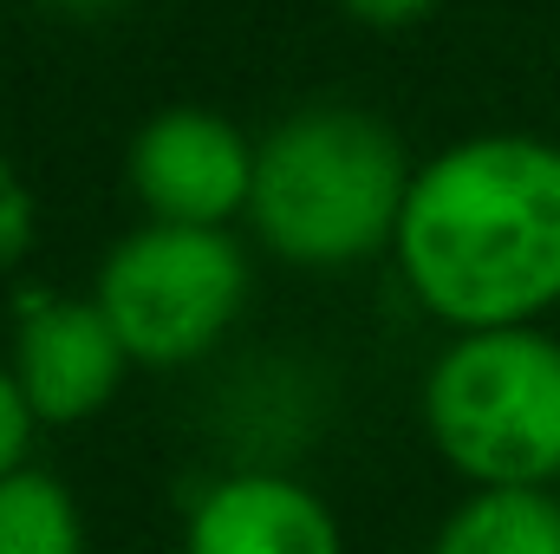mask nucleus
I'll return each mask as SVG.
<instances>
[{
  "label": "nucleus",
  "instance_id": "1",
  "mask_svg": "<svg viewBox=\"0 0 560 554\" xmlns=\"http://www.w3.org/2000/svg\"><path fill=\"white\" fill-rule=\"evenodd\" d=\"M398 275L450 333L535 326L560 307V143L482 131L418 163Z\"/></svg>",
  "mask_w": 560,
  "mask_h": 554
},
{
  "label": "nucleus",
  "instance_id": "2",
  "mask_svg": "<svg viewBox=\"0 0 560 554\" xmlns=\"http://www.w3.org/2000/svg\"><path fill=\"white\" fill-rule=\"evenodd\" d=\"M405 138L359 105H300L255 143L248 229L287 268H359L398 242L411 196Z\"/></svg>",
  "mask_w": 560,
  "mask_h": 554
},
{
  "label": "nucleus",
  "instance_id": "3",
  "mask_svg": "<svg viewBox=\"0 0 560 554\" xmlns=\"http://www.w3.org/2000/svg\"><path fill=\"white\" fill-rule=\"evenodd\" d=\"M423 430L469 483H555L560 476V339L541 326L456 333L423 379Z\"/></svg>",
  "mask_w": 560,
  "mask_h": 554
},
{
  "label": "nucleus",
  "instance_id": "4",
  "mask_svg": "<svg viewBox=\"0 0 560 554\" xmlns=\"http://www.w3.org/2000/svg\"><path fill=\"white\" fill-rule=\"evenodd\" d=\"M92 300L118 326L131 366L202 359L248 307V255L229 229L202 222H143L105 249Z\"/></svg>",
  "mask_w": 560,
  "mask_h": 554
},
{
  "label": "nucleus",
  "instance_id": "5",
  "mask_svg": "<svg viewBox=\"0 0 560 554\" xmlns=\"http://www.w3.org/2000/svg\"><path fill=\"white\" fill-rule=\"evenodd\" d=\"M125 176H131V196L143 203L150 222L229 229L235 216H248L255 138L209 105H170V112L143 118L131 157H125Z\"/></svg>",
  "mask_w": 560,
  "mask_h": 554
},
{
  "label": "nucleus",
  "instance_id": "6",
  "mask_svg": "<svg viewBox=\"0 0 560 554\" xmlns=\"http://www.w3.org/2000/svg\"><path fill=\"white\" fill-rule=\"evenodd\" d=\"M7 366H13L39 424H85L118 399L131 353L92 293L85 300L52 293V300H33L20 313Z\"/></svg>",
  "mask_w": 560,
  "mask_h": 554
},
{
  "label": "nucleus",
  "instance_id": "7",
  "mask_svg": "<svg viewBox=\"0 0 560 554\" xmlns=\"http://www.w3.org/2000/svg\"><path fill=\"white\" fill-rule=\"evenodd\" d=\"M183 554H346V535L319 489L275 470H242L189 509Z\"/></svg>",
  "mask_w": 560,
  "mask_h": 554
},
{
  "label": "nucleus",
  "instance_id": "8",
  "mask_svg": "<svg viewBox=\"0 0 560 554\" xmlns=\"http://www.w3.org/2000/svg\"><path fill=\"white\" fill-rule=\"evenodd\" d=\"M430 554H560V489L548 483H495L469 489Z\"/></svg>",
  "mask_w": 560,
  "mask_h": 554
},
{
  "label": "nucleus",
  "instance_id": "9",
  "mask_svg": "<svg viewBox=\"0 0 560 554\" xmlns=\"http://www.w3.org/2000/svg\"><path fill=\"white\" fill-rule=\"evenodd\" d=\"M0 554H85V516L59 476L33 463L0 476Z\"/></svg>",
  "mask_w": 560,
  "mask_h": 554
},
{
  "label": "nucleus",
  "instance_id": "10",
  "mask_svg": "<svg viewBox=\"0 0 560 554\" xmlns=\"http://www.w3.org/2000/svg\"><path fill=\"white\" fill-rule=\"evenodd\" d=\"M33 430H39V417H33V405H26V392H20L13 366L0 359V476L26 463V450H33Z\"/></svg>",
  "mask_w": 560,
  "mask_h": 554
},
{
  "label": "nucleus",
  "instance_id": "11",
  "mask_svg": "<svg viewBox=\"0 0 560 554\" xmlns=\"http://www.w3.org/2000/svg\"><path fill=\"white\" fill-rule=\"evenodd\" d=\"M339 7H346V20H359L372 33H405V26L430 20L443 0H339Z\"/></svg>",
  "mask_w": 560,
  "mask_h": 554
},
{
  "label": "nucleus",
  "instance_id": "12",
  "mask_svg": "<svg viewBox=\"0 0 560 554\" xmlns=\"http://www.w3.org/2000/svg\"><path fill=\"white\" fill-rule=\"evenodd\" d=\"M39 7H52V13H66V20H98V13L131 7V0H39Z\"/></svg>",
  "mask_w": 560,
  "mask_h": 554
},
{
  "label": "nucleus",
  "instance_id": "13",
  "mask_svg": "<svg viewBox=\"0 0 560 554\" xmlns=\"http://www.w3.org/2000/svg\"><path fill=\"white\" fill-rule=\"evenodd\" d=\"M555 489H560V476H555Z\"/></svg>",
  "mask_w": 560,
  "mask_h": 554
}]
</instances>
